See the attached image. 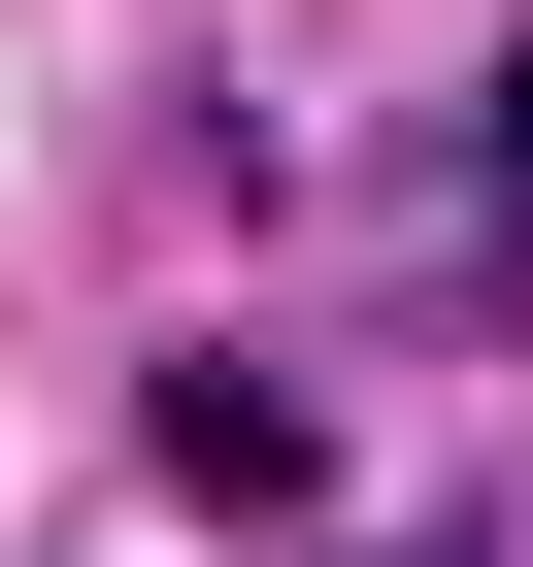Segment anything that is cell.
Returning a JSON list of instances; mask_svg holds the SVG:
<instances>
[{
	"label": "cell",
	"instance_id": "1",
	"mask_svg": "<svg viewBox=\"0 0 533 567\" xmlns=\"http://www.w3.org/2000/svg\"><path fill=\"white\" fill-rule=\"evenodd\" d=\"M400 567H433V534H400Z\"/></svg>",
	"mask_w": 533,
	"mask_h": 567
}]
</instances>
